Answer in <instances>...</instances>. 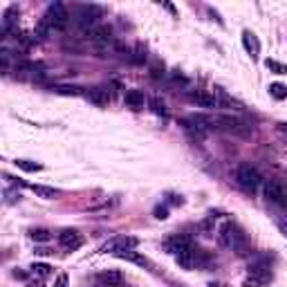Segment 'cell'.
<instances>
[{"instance_id":"1","label":"cell","mask_w":287,"mask_h":287,"mask_svg":"<svg viewBox=\"0 0 287 287\" xmlns=\"http://www.w3.org/2000/svg\"><path fill=\"white\" fill-rule=\"evenodd\" d=\"M166 249L173 254V258H175L177 265L182 269H189V272L204 263L200 249H195L193 243H191L187 236H173V238L166 243Z\"/></svg>"},{"instance_id":"2","label":"cell","mask_w":287,"mask_h":287,"mask_svg":"<svg viewBox=\"0 0 287 287\" xmlns=\"http://www.w3.org/2000/svg\"><path fill=\"white\" fill-rule=\"evenodd\" d=\"M218 240H220L222 247L238 251L240 256L247 254V247H249V243H247V233L233 220H224L220 224V229H218Z\"/></svg>"},{"instance_id":"3","label":"cell","mask_w":287,"mask_h":287,"mask_svg":"<svg viewBox=\"0 0 287 287\" xmlns=\"http://www.w3.org/2000/svg\"><path fill=\"white\" fill-rule=\"evenodd\" d=\"M211 128L231 133V135H240V137H243V135H249V131H251V126H247L240 117H233V115H216V117H211Z\"/></svg>"},{"instance_id":"4","label":"cell","mask_w":287,"mask_h":287,"mask_svg":"<svg viewBox=\"0 0 287 287\" xmlns=\"http://www.w3.org/2000/svg\"><path fill=\"white\" fill-rule=\"evenodd\" d=\"M67 20H70V14H67L65 5L63 3H52L47 7V11L43 14V25L47 27V30H63L67 25Z\"/></svg>"},{"instance_id":"5","label":"cell","mask_w":287,"mask_h":287,"mask_svg":"<svg viewBox=\"0 0 287 287\" xmlns=\"http://www.w3.org/2000/svg\"><path fill=\"white\" fill-rule=\"evenodd\" d=\"M236 182H238L245 191H251V193H254V191L263 184V177L254 166L243 164V166H238V171H236Z\"/></svg>"},{"instance_id":"6","label":"cell","mask_w":287,"mask_h":287,"mask_svg":"<svg viewBox=\"0 0 287 287\" xmlns=\"http://www.w3.org/2000/svg\"><path fill=\"white\" fill-rule=\"evenodd\" d=\"M179 123H182L184 131L195 135L198 139L204 137L206 131H211V117H206V115H189V117H184Z\"/></svg>"},{"instance_id":"7","label":"cell","mask_w":287,"mask_h":287,"mask_svg":"<svg viewBox=\"0 0 287 287\" xmlns=\"http://www.w3.org/2000/svg\"><path fill=\"white\" fill-rule=\"evenodd\" d=\"M139 245V240L135 236H115L108 243L101 245V254H121V251H131Z\"/></svg>"},{"instance_id":"8","label":"cell","mask_w":287,"mask_h":287,"mask_svg":"<svg viewBox=\"0 0 287 287\" xmlns=\"http://www.w3.org/2000/svg\"><path fill=\"white\" fill-rule=\"evenodd\" d=\"M86 36H88V41L92 43L97 49H106V47H110V45L115 43V38H112V30L108 25L90 27V30H86Z\"/></svg>"},{"instance_id":"9","label":"cell","mask_w":287,"mask_h":287,"mask_svg":"<svg viewBox=\"0 0 287 287\" xmlns=\"http://www.w3.org/2000/svg\"><path fill=\"white\" fill-rule=\"evenodd\" d=\"M99 16H101V7H97V5H79L74 20L83 27V30H90V27L97 25Z\"/></svg>"},{"instance_id":"10","label":"cell","mask_w":287,"mask_h":287,"mask_svg":"<svg viewBox=\"0 0 287 287\" xmlns=\"http://www.w3.org/2000/svg\"><path fill=\"white\" fill-rule=\"evenodd\" d=\"M265 198L276 206H287V189L276 179H269L265 184Z\"/></svg>"},{"instance_id":"11","label":"cell","mask_w":287,"mask_h":287,"mask_svg":"<svg viewBox=\"0 0 287 287\" xmlns=\"http://www.w3.org/2000/svg\"><path fill=\"white\" fill-rule=\"evenodd\" d=\"M59 245L63 247V249H67V251H74V249H79V247L83 245V238H81V233H79L76 229H63V231L59 233Z\"/></svg>"},{"instance_id":"12","label":"cell","mask_w":287,"mask_h":287,"mask_svg":"<svg viewBox=\"0 0 287 287\" xmlns=\"http://www.w3.org/2000/svg\"><path fill=\"white\" fill-rule=\"evenodd\" d=\"M16 76H41L43 74V65L38 61H16L14 65Z\"/></svg>"},{"instance_id":"13","label":"cell","mask_w":287,"mask_h":287,"mask_svg":"<svg viewBox=\"0 0 287 287\" xmlns=\"http://www.w3.org/2000/svg\"><path fill=\"white\" fill-rule=\"evenodd\" d=\"M189 101L198 108H209V110H216L218 108V99L216 94H209V92H191L189 94Z\"/></svg>"},{"instance_id":"14","label":"cell","mask_w":287,"mask_h":287,"mask_svg":"<svg viewBox=\"0 0 287 287\" xmlns=\"http://www.w3.org/2000/svg\"><path fill=\"white\" fill-rule=\"evenodd\" d=\"M86 99L94 106H108L110 92H108V88H90V90H86Z\"/></svg>"},{"instance_id":"15","label":"cell","mask_w":287,"mask_h":287,"mask_svg":"<svg viewBox=\"0 0 287 287\" xmlns=\"http://www.w3.org/2000/svg\"><path fill=\"white\" fill-rule=\"evenodd\" d=\"M117 258H121V260H128V263H135V265H139V267H148V269H153V263L148 260L144 254H139V251H121V254H117Z\"/></svg>"},{"instance_id":"16","label":"cell","mask_w":287,"mask_h":287,"mask_svg":"<svg viewBox=\"0 0 287 287\" xmlns=\"http://www.w3.org/2000/svg\"><path fill=\"white\" fill-rule=\"evenodd\" d=\"M243 45H245L247 52L254 56V59H256L258 54H260V43H258V38H256L254 32H249V30L243 32Z\"/></svg>"},{"instance_id":"17","label":"cell","mask_w":287,"mask_h":287,"mask_svg":"<svg viewBox=\"0 0 287 287\" xmlns=\"http://www.w3.org/2000/svg\"><path fill=\"white\" fill-rule=\"evenodd\" d=\"M123 101H126L128 108L133 110H142L144 108V92H139V90H128L126 94H123Z\"/></svg>"},{"instance_id":"18","label":"cell","mask_w":287,"mask_h":287,"mask_svg":"<svg viewBox=\"0 0 287 287\" xmlns=\"http://www.w3.org/2000/svg\"><path fill=\"white\" fill-rule=\"evenodd\" d=\"M52 92L54 94H63V97H79V94H86V90L76 88V86H63V83H54Z\"/></svg>"},{"instance_id":"19","label":"cell","mask_w":287,"mask_h":287,"mask_svg":"<svg viewBox=\"0 0 287 287\" xmlns=\"http://www.w3.org/2000/svg\"><path fill=\"white\" fill-rule=\"evenodd\" d=\"M30 189L38 195V198H45V200H54L56 195L61 193L59 189H54V187H45V184H32Z\"/></svg>"},{"instance_id":"20","label":"cell","mask_w":287,"mask_h":287,"mask_svg":"<svg viewBox=\"0 0 287 287\" xmlns=\"http://www.w3.org/2000/svg\"><path fill=\"white\" fill-rule=\"evenodd\" d=\"M131 61L135 65H144V61H146V47L142 43L139 45H135V47L131 49Z\"/></svg>"},{"instance_id":"21","label":"cell","mask_w":287,"mask_h":287,"mask_svg":"<svg viewBox=\"0 0 287 287\" xmlns=\"http://www.w3.org/2000/svg\"><path fill=\"white\" fill-rule=\"evenodd\" d=\"M14 164H16V168H20V171H27V173L43 171V166L38 164V162H30V160H16Z\"/></svg>"},{"instance_id":"22","label":"cell","mask_w":287,"mask_h":287,"mask_svg":"<svg viewBox=\"0 0 287 287\" xmlns=\"http://www.w3.org/2000/svg\"><path fill=\"white\" fill-rule=\"evenodd\" d=\"M148 106H150V110H153L157 117H166V115H168V110H166V103H164V101H160L157 97L148 99Z\"/></svg>"},{"instance_id":"23","label":"cell","mask_w":287,"mask_h":287,"mask_svg":"<svg viewBox=\"0 0 287 287\" xmlns=\"http://www.w3.org/2000/svg\"><path fill=\"white\" fill-rule=\"evenodd\" d=\"M101 283H108V285H117L121 280V274L119 272H101L97 276Z\"/></svg>"},{"instance_id":"24","label":"cell","mask_w":287,"mask_h":287,"mask_svg":"<svg viewBox=\"0 0 287 287\" xmlns=\"http://www.w3.org/2000/svg\"><path fill=\"white\" fill-rule=\"evenodd\" d=\"M30 269H32V274H36V276H41V278H47L49 274H52V267L45 265V263H34Z\"/></svg>"},{"instance_id":"25","label":"cell","mask_w":287,"mask_h":287,"mask_svg":"<svg viewBox=\"0 0 287 287\" xmlns=\"http://www.w3.org/2000/svg\"><path fill=\"white\" fill-rule=\"evenodd\" d=\"M269 94H272L274 99L283 101L287 97V88L283 86V83H272V86H269Z\"/></svg>"},{"instance_id":"26","label":"cell","mask_w":287,"mask_h":287,"mask_svg":"<svg viewBox=\"0 0 287 287\" xmlns=\"http://www.w3.org/2000/svg\"><path fill=\"white\" fill-rule=\"evenodd\" d=\"M265 67L272 70L274 74H287V65L278 63V61H274V59H265Z\"/></svg>"},{"instance_id":"27","label":"cell","mask_w":287,"mask_h":287,"mask_svg":"<svg viewBox=\"0 0 287 287\" xmlns=\"http://www.w3.org/2000/svg\"><path fill=\"white\" fill-rule=\"evenodd\" d=\"M30 236H32V240H36V243H47V240H52V233H49L47 229H34Z\"/></svg>"},{"instance_id":"28","label":"cell","mask_w":287,"mask_h":287,"mask_svg":"<svg viewBox=\"0 0 287 287\" xmlns=\"http://www.w3.org/2000/svg\"><path fill=\"white\" fill-rule=\"evenodd\" d=\"M155 218H157V220H166V218H168V209H166V206H155Z\"/></svg>"},{"instance_id":"29","label":"cell","mask_w":287,"mask_h":287,"mask_svg":"<svg viewBox=\"0 0 287 287\" xmlns=\"http://www.w3.org/2000/svg\"><path fill=\"white\" fill-rule=\"evenodd\" d=\"M54 287H67V274H59L54 280Z\"/></svg>"},{"instance_id":"30","label":"cell","mask_w":287,"mask_h":287,"mask_svg":"<svg viewBox=\"0 0 287 287\" xmlns=\"http://www.w3.org/2000/svg\"><path fill=\"white\" fill-rule=\"evenodd\" d=\"M278 227H280V231H283V233L287 236V222H283V220H280V222H278Z\"/></svg>"},{"instance_id":"31","label":"cell","mask_w":287,"mask_h":287,"mask_svg":"<svg viewBox=\"0 0 287 287\" xmlns=\"http://www.w3.org/2000/svg\"><path fill=\"white\" fill-rule=\"evenodd\" d=\"M14 278H27L25 272H14Z\"/></svg>"},{"instance_id":"32","label":"cell","mask_w":287,"mask_h":287,"mask_svg":"<svg viewBox=\"0 0 287 287\" xmlns=\"http://www.w3.org/2000/svg\"><path fill=\"white\" fill-rule=\"evenodd\" d=\"M27 287H45V285L41 283V280H36V283H30V285H27Z\"/></svg>"},{"instance_id":"33","label":"cell","mask_w":287,"mask_h":287,"mask_svg":"<svg viewBox=\"0 0 287 287\" xmlns=\"http://www.w3.org/2000/svg\"><path fill=\"white\" fill-rule=\"evenodd\" d=\"M209 287H229V285H224V283H209Z\"/></svg>"},{"instance_id":"34","label":"cell","mask_w":287,"mask_h":287,"mask_svg":"<svg viewBox=\"0 0 287 287\" xmlns=\"http://www.w3.org/2000/svg\"><path fill=\"white\" fill-rule=\"evenodd\" d=\"M278 128H280L283 133H287V123H278Z\"/></svg>"},{"instance_id":"35","label":"cell","mask_w":287,"mask_h":287,"mask_svg":"<svg viewBox=\"0 0 287 287\" xmlns=\"http://www.w3.org/2000/svg\"><path fill=\"white\" fill-rule=\"evenodd\" d=\"M106 287H123V285H119V283H117V285H106Z\"/></svg>"}]
</instances>
